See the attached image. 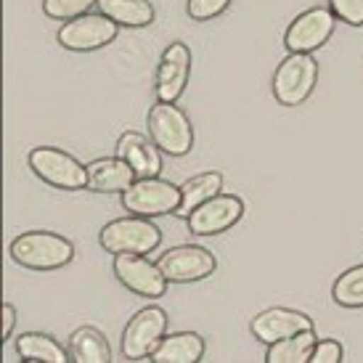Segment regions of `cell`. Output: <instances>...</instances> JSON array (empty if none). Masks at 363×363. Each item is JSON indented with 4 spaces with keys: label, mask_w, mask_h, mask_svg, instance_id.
Here are the masks:
<instances>
[{
    "label": "cell",
    "mask_w": 363,
    "mask_h": 363,
    "mask_svg": "<svg viewBox=\"0 0 363 363\" xmlns=\"http://www.w3.org/2000/svg\"><path fill=\"white\" fill-rule=\"evenodd\" d=\"M9 252L11 260L27 271L51 273L67 268L74 260V244L53 231H27L11 242Z\"/></svg>",
    "instance_id": "cell-1"
},
{
    "label": "cell",
    "mask_w": 363,
    "mask_h": 363,
    "mask_svg": "<svg viewBox=\"0 0 363 363\" xmlns=\"http://www.w3.org/2000/svg\"><path fill=\"white\" fill-rule=\"evenodd\" d=\"M149 135L167 157H186L194 149V125L189 114L170 101H157L149 109Z\"/></svg>",
    "instance_id": "cell-2"
},
{
    "label": "cell",
    "mask_w": 363,
    "mask_h": 363,
    "mask_svg": "<svg viewBox=\"0 0 363 363\" xmlns=\"http://www.w3.org/2000/svg\"><path fill=\"white\" fill-rule=\"evenodd\" d=\"M99 244L111 255H146L162 244V231L152 218L130 215L106 223L99 231Z\"/></svg>",
    "instance_id": "cell-3"
},
{
    "label": "cell",
    "mask_w": 363,
    "mask_h": 363,
    "mask_svg": "<svg viewBox=\"0 0 363 363\" xmlns=\"http://www.w3.org/2000/svg\"><path fill=\"white\" fill-rule=\"evenodd\" d=\"M27 162H30V170L53 189H61V191L88 189V164H82L69 152H61L56 146H38L30 152Z\"/></svg>",
    "instance_id": "cell-4"
},
{
    "label": "cell",
    "mask_w": 363,
    "mask_h": 363,
    "mask_svg": "<svg viewBox=\"0 0 363 363\" xmlns=\"http://www.w3.org/2000/svg\"><path fill=\"white\" fill-rule=\"evenodd\" d=\"M318 82V61L313 53H289L273 72V96L281 106H300Z\"/></svg>",
    "instance_id": "cell-5"
},
{
    "label": "cell",
    "mask_w": 363,
    "mask_h": 363,
    "mask_svg": "<svg viewBox=\"0 0 363 363\" xmlns=\"http://www.w3.org/2000/svg\"><path fill=\"white\" fill-rule=\"evenodd\" d=\"M120 35V24L114 19H109L106 13H82L77 19H69L61 24L59 40L61 48H67L72 53H93V51H101L106 48L109 43L117 40Z\"/></svg>",
    "instance_id": "cell-6"
},
{
    "label": "cell",
    "mask_w": 363,
    "mask_h": 363,
    "mask_svg": "<svg viewBox=\"0 0 363 363\" xmlns=\"http://www.w3.org/2000/svg\"><path fill=\"white\" fill-rule=\"evenodd\" d=\"M122 207L130 215L141 218H160V215H175L181 207V186L157 178H135L128 191L120 194Z\"/></svg>",
    "instance_id": "cell-7"
},
{
    "label": "cell",
    "mask_w": 363,
    "mask_h": 363,
    "mask_svg": "<svg viewBox=\"0 0 363 363\" xmlns=\"http://www.w3.org/2000/svg\"><path fill=\"white\" fill-rule=\"evenodd\" d=\"M164 334H167V313L157 305H149L135 313L125 326L122 355L128 361H146V358H152L157 345L164 340Z\"/></svg>",
    "instance_id": "cell-8"
},
{
    "label": "cell",
    "mask_w": 363,
    "mask_h": 363,
    "mask_svg": "<svg viewBox=\"0 0 363 363\" xmlns=\"http://www.w3.org/2000/svg\"><path fill=\"white\" fill-rule=\"evenodd\" d=\"M111 271L128 292L138 294L143 300H160L170 284L160 265L146 255H114Z\"/></svg>",
    "instance_id": "cell-9"
},
{
    "label": "cell",
    "mask_w": 363,
    "mask_h": 363,
    "mask_svg": "<svg viewBox=\"0 0 363 363\" xmlns=\"http://www.w3.org/2000/svg\"><path fill=\"white\" fill-rule=\"evenodd\" d=\"M334 27H337V16L332 9H308L303 13H297V19L284 32V45L289 53H313L323 48L332 40Z\"/></svg>",
    "instance_id": "cell-10"
},
{
    "label": "cell",
    "mask_w": 363,
    "mask_h": 363,
    "mask_svg": "<svg viewBox=\"0 0 363 363\" xmlns=\"http://www.w3.org/2000/svg\"><path fill=\"white\" fill-rule=\"evenodd\" d=\"M157 265L170 284H194L210 279L212 273L218 271V257L199 244H181L162 255Z\"/></svg>",
    "instance_id": "cell-11"
},
{
    "label": "cell",
    "mask_w": 363,
    "mask_h": 363,
    "mask_svg": "<svg viewBox=\"0 0 363 363\" xmlns=\"http://www.w3.org/2000/svg\"><path fill=\"white\" fill-rule=\"evenodd\" d=\"M191 48L186 43H170L160 56V67L154 74V96L157 101L178 104L189 77H191Z\"/></svg>",
    "instance_id": "cell-12"
},
{
    "label": "cell",
    "mask_w": 363,
    "mask_h": 363,
    "mask_svg": "<svg viewBox=\"0 0 363 363\" xmlns=\"http://www.w3.org/2000/svg\"><path fill=\"white\" fill-rule=\"evenodd\" d=\"M244 215V202L236 194H215L212 199L199 204L196 210L186 218L189 231L196 236H218V233L233 228L242 220Z\"/></svg>",
    "instance_id": "cell-13"
},
{
    "label": "cell",
    "mask_w": 363,
    "mask_h": 363,
    "mask_svg": "<svg viewBox=\"0 0 363 363\" xmlns=\"http://www.w3.org/2000/svg\"><path fill=\"white\" fill-rule=\"evenodd\" d=\"M308 329H313V318L305 315L303 311H292V308H268V311L257 313L250 323V332L262 345H273L284 337L308 332Z\"/></svg>",
    "instance_id": "cell-14"
},
{
    "label": "cell",
    "mask_w": 363,
    "mask_h": 363,
    "mask_svg": "<svg viewBox=\"0 0 363 363\" xmlns=\"http://www.w3.org/2000/svg\"><path fill=\"white\" fill-rule=\"evenodd\" d=\"M117 157L130 164L138 178H157L162 172V149L152 135L128 130L117 138Z\"/></svg>",
    "instance_id": "cell-15"
},
{
    "label": "cell",
    "mask_w": 363,
    "mask_h": 363,
    "mask_svg": "<svg viewBox=\"0 0 363 363\" xmlns=\"http://www.w3.org/2000/svg\"><path fill=\"white\" fill-rule=\"evenodd\" d=\"M135 170L122 157L88 162V191L93 194H122L135 183Z\"/></svg>",
    "instance_id": "cell-16"
},
{
    "label": "cell",
    "mask_w": 363,
    "mask_h": 363,
    "mask_svg": "<svg viewBox=\"0 0 363 363\" xmlns=\"http://www.w3.org/2000/svg\"><path fill=\"white\" fill-rule=\"evenodd\" d=\"M207 353V342L196 332L164 334L149 361L154 363H199Z\"/></svg>",
    "instance_id": "cell-17"
},
{
    "label": "cell",
    "mask_w": 363,
    "mask_h": 363,
    "mask_svg": "<svg viewBox=\"0 0 363 363\" xmlns=\"http://www.w3.org/2000/svg\"><path fill=\"white\" fill-rule=\"evenodd\" d=\"M16 353L21 361H40V363H69V347L45 332H24L16 337Z\"/></svg>",
    "instance_id": "cell-18"
},
{
    "label": "cell",
    "mask_w": 363,
    "mask_h": 363,
    "mask_svg": "<svg viewBox=\"0 0 363 363\" xmlns=\"http://www.w3.org/2000/svg\"><path fill=\"white\" fill-rule=\"evenodd\" d=\"M69 353L74 363H109L111 347L101 329L96 326H80L69 334Z\"/></svg>",
    "instance_id": "cell-19"
},
{
    "label": "cell",
    "mask_w": 363,
    "mask_h": 363,
    "mask_svg": "<svg viewBox=\"0 0 363 363\" xmlns=\"http://www.w3.org/2000/svg\"><path fill=\"white\" fill-rule=\"evenodd\" d=\"M96 6L101 13H106L109 19H114L120 27H128V30L149 27L157 16L152 0H99Z\"/></svg>",
    "instance_id": "cell-20"
},
{
    "label": "cell",
    "mask_w": 363,
    "mask_h": 363,
    "mask_svg": "<svg viewBox=\"0 0 363 363\" xmlns=\"http://www.w3.org/2000/svg\"><path fill=\"white\" fill-rule=\"evenodd\" d=\"M223 189V175L218 170L202 172V175H194L181 186V207L175 215L189 218L199 204H204L207 199H212L215 194H220Z\"/></svg>",
    "instance_id": "cell-21"
},
{
    "label": "cell",
    "mask_w": 363,
    "mask_h": 363,
    "mask_svg": "<svg viewBox=\"0 0 363 363\" xmlns=\"http://www.w3.org/2000/svg\"><path fill=\"white\" fill-rule=\"evenodd\" d=\"M315 332L292 334V337H284L279 342L268 345V353H265V363H311L313 350H315Z\"/></svg>",
    "instance_id": "cell-22"
},
{
    "label": "cell",
    "mask_w": 363,
    "mask_h": 363,
    "mask_svg": "<svg viewBox=\"0 0 363 363\" xmlns=\"http://www.w3.org/2000/svg\"><path fill=\"white\" fill-rule=\"evenodd\" d=\"M332 300L340 308L361 311L363 308V265H353L332 284Z\"/></svg>",
    "instance_id": "cell-23"
},
{
    "label": "cell",
    "mask_w": 363,
    "mask_h": 363,
    "mask_svg": "<svg viewBox=\"0 0 363 363\" xmlns=\"http://www.w3.org/2000/svg\"><path fill=\"white\" fill-rule=\"evenodd\" d=\"M99 0H43V13L53 21H69L96 6Z\"/></svg>",
    "instance_id": "cell-24"
},
{
    "label": "cell",
    "mask_w": 363,
    "mask_h": 363,
    "mask_svg": "<svg viewBox=\"0 0 363 363\" xmlns=\"http://www.w3.org/2000/svg\"><path fill=\"white\" fill-rule=\"evenodd\" d=\"M233 0H186V13L194 21H212L231 9Z\"/></svg>",
    "instance_id": "cell-25"
},
{
    "label": "cell",
    "mask_w": 363,
    "mask_h": 363,
    "mask_svg": "<svg viewBox=\"0 0 363 363\" xmlns=\"http://www.w3.org/2000/svg\"><path fill=\"white\" fill-rule=\"evenodd\" d=\"M334 16L350 27H363V0H329Z\"/></svg>",
    "instance_id": "cell-26"
},
{
    "label": "cell",
    "mask_w": 363,
    "mask_h": 363,
    "mask_svg": "<svg viewBox=\"0 0 363 363\" xmlns=\"http://www.w3.org/2000/svg\"><path fill=\"white\" fill-rule=\"evenodd\" d=\"M342 361H345V350L337 340H321V342H315L311 363H342Z\"/></svg>",
    "instance_id": "cell-27"
},
{
    "label": "cell",
    "mask_w": 363,
    "mask_h": 363,
    "mask_svg": "<svg viewBox=\"0 0 363 363\" xmlns=\"http://www.w3.org/2000/svg\"><path fill=\"white\" fill-rule=\"evenodd\" d=\"M13 326H16V308L11 303H3V342H9L11 334H13Z\"/></svg>",
    "instance_id": "cell-28"
}]
</instances>
